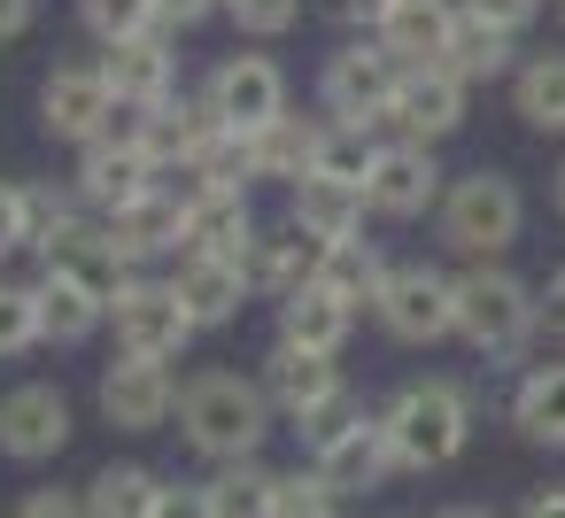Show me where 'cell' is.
Returning <instances> with one entry per match:
<instances>
[{"label":"cell","mask_w":565,"mask_h":518,"mask_svg":"<svg viewBox=\"0 0 565 518\" xmlns=\"http://www.w3.org/2000/svg\"><path fill=\"white\" fill-rule=\"evenodd\" d=\"M271 402L256 387V371H233V364H202L179 379V441L217 472V464H248L264 456L271 441Z\"/></svg>","instance_id":"cell-1"},{"label":"cell","mask_w":565,"mask_h":518,"mask_svg":"<svg viewBox=\"0 0 565 518\" xmlns=\"http://www.w3.org/2000/svg\"><path fill=\"white\" fill-rule=\"evenodd\" d=\"M380 425H387L395 472H449V464L472 449L480 402H472V387H465V379L426 371V379H403V387L380 402Z\"/></svg>","instance_id":"cell-2"},{"label":"cell","mask_w":565,"mask_h":518,"mask_svg":"<svg viewBox=\"0 0 565 518\" xmlns=\"http://www.w3.org/2000/svg\"><path fill=\"white\" fill-rule=\"evenodd\" d=\"M457 341L495 364V371H526L534 341H542V302L511 263H465L457 271Z\"/></svg>","instance_id":"cell-3"},{"label":"cell","mask_w":565,"mask_h":518,"mask_svg":"<svg viewBox=\"0 0 565 518\" xmlns=\"http://www.w3.org/2000/svg\"><path fill=\"white\" fill-rule=\"evenodd\" d=\"M519 233H526V194H519V179L511 171H465V179H449V194H441V209H434V240L449 248V256H465V263H503L511 248H519Z\"/></svg>","instance_id":"cell-4"},{"label":"cell","mask_w":565,"mask_h":518,"mask_svg":"<svg viewBox=\"0 0 565 518\" xmlns=\"http://www.w3.org/2000/svg\"><path fill=\"white\" fill-rule=\"evenodd\" d=\"M302 449H310V472L341 495V503H356V495H380L387 479H395V449H387V425H380V410H364L356 395L326 418V425H310L302 433Z\"/></svg>","instance_id":"cell-5"},{"label":"cell","mask_w":565,"mask_h":518,"mask_svg":"<svg viewBox=\"0 0 565 518\" xmlns=\"http://www.w3.org/2000/svg\"><path fill=\"white\" fill-rule=\"evenodd\" d=\"M202 101H210V117L233 132V140H256V132H271L287 109H295V86H287V71L271 63V55H217L210 63V78H202Z\"/></svg>","instance_id":"cell-6"},{"label":"cell","mask_w":565,"mask_h":518,"mask_svg":"<svg viewBox=\"0 0 565 518\" xmlns=\"http://www.w3.org/2000/svg\"><path fill=\"white\" fill-rule=\"evenodd\" d=\"M395 86H403V63L380 40H349L318 63V117L326 125H387Z\"/></svg>","instance_id":"cell-7"},{"label":"cell","mask_w":565,"mask_h":518,"mask_svg":"<svg viewBox=\"0 0 565 518\" xmlns=\"http://www.w3.org/2000/svg\"><path fill=\"white\" fill-rule=\"evenodd\" d=\"M372 317H380V333L387 341H403V348H434V341H449L457 333V271H441V263H395L387 271V287H380V302H372Z\"/></svg>","instance_id":"cell-8"},{"label":"cell","mask_w":565,"mask_h":518,"mask_svg":"<svg viewBox=\"0 0 565 518\" xmlns=\"http://www.w3.org/2000/svg\"><path fill=\"white\" fill-rule=\"evenodd\" d=\"M256 387H264L271 418H279V425H295V433L326 425V418L349 402V371H341V356H310V348H287V341H271V348H264Z\"/></svg>","instance_id":"cell-9"},{"label":"cell","mask_w":565,"mask_h":518,"mask_svg":"<svg viewBox=\"0 0 565 518\" xmlns=\"http://www.w3.org/2000/svg\"><path fill=\"white\" fill-rule=\"evenodd\" d=\"M125 125H132L140 155H148L163 179H179V171L210 163V155H217V140H233V132L210 117V101H202V94H171L163 109H125Z\"/></svg>","instance_id":"cell-10"},{"label":"cell","mask_w":565,"mask_h":518,"mask_svg":"<svg viewBox=\"0 0 565 518\" xmlns=\"http://www.w3.org/2000/svg\"><path fill=\"white\" fill-rule=\"evenodd\" d=\"M109 333H117V356H140V364H179L194 348V317L179 310L171 279H132L109 310Z\"/></svg>","instance_id":"cell-11"},{"label":"cell","mask_w":565,"mask_h":518,"mask_svg":"<svg viewBox=\"0 0 565 518\" xmlns=\"http://www.w3.org/2000/svg\"><path fill=\"white\" fill-rule=\"evenodd\" d=\"M71 433H78V418L55 379H24L0 395V456L9 464H55L71 449Z\"/></svg>","instance_id":"cell-12"},{"label":"cell","mask_w":565,"mask_h":518,"mask_svg":"<svg viewBox=\"0 0 565 518\" xmlns=\"http://www.w3.org/2000/svg\"><path fill=\"white\" fill-rule=\"evenodd\" d=\"M40 125H47V140H71V148L109 140L117 94H109V78H102V55H94V63H55V71H47V86H40Z\"/></svg>","instance_id":"cell-13"},{"label":"cell","mask_w":565,"mask_h":518,"mask_svg":"<svg viewBox=\"0 0 565 518\" xmlns=\"http://www.w3.org/2000/svg\"><path fill=\"white\" fill-rule=\"evenodd\" d=\"M441 194H449L441 155H434V148H411V140H387L380 163H372V179H364V202H372V217H387V225H418V217H434Z\"/></svg>","instance_id":"cell-14"},{"label":"cell","mask_w":565,"mask_h":518,"mask_svg":"<svg viewBox=\"0 0 565 518\" xmlns=\"http://www.w3.org/2000/svg\"><path fill=\"white\" fill-rule=\"evenodd\" d=\"M102 418L117 433H163L179 418V371L171 364H140V356H117L102 364V387H94Z\"/></svg>","instance_id":"cell-15"},{"label":"cell","mask_w":565,"mask_h":518,"mask_svg":"<svg viewBox=\"0 0 565 518\" xmlns=\"http://www.w3.org/2000/svg\"><path fill=\"white\" fill-rule=\"evenodd\" d=\"M465 109H472V86L449 78L441 63L434 71H403V86L387 101V132L411 140V148H441L449 132H465Z\"/></svg>","instance_id":"cell-16"},{"label":"cell","mask_w":565,"mask_h":518,"mask_svg":"<svg viewBox=\"0 0 565 518\" xmlns=\"http://www.w3.org/2000/svg\"><path fill=\"white\" fill-rule=\"evenodd\" d=\"M78 194H86V209L94 217H109V209H125V202H140L148 186H163V171L140 155V140H132V125L117 117L109 125V140H94V148H78V179H71Z\"/></svg>","instance_id":"cell-17"},{"label":"cell","mask_w":565,"mask_h":518,"mask_svg":"<svg viewBox=\"0 0 565 518\" xmlns=\"http://www.w3.org/2000/svg\"><path fill=\"white\" fill-rule=\"evenodd\" d=\"M102 233H109V248L125 256V271L163 263V256H186V202H179V186L163 179V186H148L140 202L109 209V217H102Z\"/></svg>","instance_id":"cell-18"},{"label":"cell","mask_w":565,"mask_h":518,"mask_svg":"<svg viewBox=\"0 0 565 518\" xmlns=\"http://www.w3.org/2000/svg\"><path fill=\"white\" fill-rule=\"evenodd\" d=\"M102 78H109L117 109H163L179 94V40L171 32H148V40L102 47Z\"/></svg>","instance_id":"cell-19"},{"label":"cell","mask_w":565,"mask_h":518,"mask_svg":"<svg viewBox=\"0 0 565 518\" xmlns=\"http://www.w3.org/2000/svg\"><path fill=\"white\" fill-rule=\"evenodd\" d=\"M171 294H179V310L194 317V333H217V325H233L241 310H248V271L241 263H217V256H179L171 263Z\"/></svg>","instance_id":"cell-20"},{"label":"cell","mask_w":565,"mask_h":518,"mask_svg":"<svg viewBox=\"0 0 565 518\" xmlns=\"http://www.w3.org/2000/svg\"><path fill=\"white\" fill-rule=\"evenodd\" d=\"M364 217H372V202H364V186H349V179H302V186H287V225H302L318 248H341V240H364Z\"/></svg>","instance_id":"cell-21"},{"label":"cell","mask_w":565,"mask_h":518,"mask_svg":"<svg viewBox=\"0 0 565 518\" xmlns=\"http://www.w3.org/2000/svg\"><path fill=\"white\" fill-rule=\"evenodd\" d=\"M449 32H457V0H387V17H380L372 40L403 71H434L449 55Z\"/></svg>","instance_id":"cell-22"},{"label":"cell","mask_w":565,"mask_h":518,"mask_svg":"<svg viewBox=\"0 0 565 518\" xmlns=\"http://www.w3.org/2000/svg\"><path fill=\"white\" fill-rule=\"evenodd\" d=\"M318 263H326V248L302 233V225H264L256 233V248H248V287L256 294H271V302H287V294H302V287H318Z\"/></svg>","instance_id":"cell-23"},{"label":"cell","mask_w":565,"mask_h":518,"mask_svg":"<svg viewBox=\"0 0 565 518\" xmlns=\"http://www.w3.org/2000/svg\"><path fill=\"white\" fill-rule=\"evenodd\" d=\"M356 302H341V294H326V287H302V294H287L279 302V333L271 341H287V348H310V356H341L349 341H356Z\"/></svg>","instance_id":"cell-24"},{"label":"cell","mask_w":565,"mask_h":518,"mask_svg":"<svg viewBox=\"0 0 565 518\" xmlns=\"http://www.w3.org/2000/svg\"><path fill=\"white\" fill-rule=\"evenodd\" d=\"M511 433L526 449H550V456L565 449V356L519 371V387H511Z\"/></svg>","instance_id":"cell-25"},{"label":"cell","mask_w":565,"mask_h":518,"mask_svg":"<svg viewBox=\"0 0 565 518\" xmlns=\"http://www.w3.org/2000/svg\"><path fill=\"white\" fill-rule=\"evenodd\" d=\"M47 271H55V279H71L78 294H94L102 310H117V294H125V287L140 279V271H125V256L109 248V233H102V225L71 233L63 248H47Z\"/></svg>","instance_id":"cell-26"},{"label":"cell","mask_w":565,"mask_h":518,"mask_svg":"<svg viewBox=\"0 0 565 518\" xmlns=\"http://www.w3.org/2000/svg\"><path fill=\"white\" fill-rule=\"evenodd\" d=\"M511 117L542 140H565V47H534L511 71Z\"/></svg>","instance_id":"cell-27"},{"label":"cell","mask_w":565,"mask_h":518,"mask_svg":"<svg viewBox=\"0 0 565 518\" xmlns=\"http://www.w3.org/2000/svg\"><path fill=\"white\" fill-rule=\"evenodd\" d=\"M318 148H326V117H279L271 132H256L248 140V163H256V179H271V186H302L310 171H318Z\"/></svg>","instance_id":"cell-28"},{"label":"cell","mask_w":565,"mask_h":518,"mask_svg":"<svg viewBox=\"0 0 565 518\" xmlns=\"http://www.w3.org/2000/svg\"><path fill=\"white\" fill-rule=\"evenodd\" d=\"M441 71H449V78H465V86H495V78L511 86V71H519V40L457 9V32H449V55H441Z\"/></svg>","instance_id":"cell-29"},{"label":"cell","mask_w":565,"mask_h":518,"mask_svg":"<svg viewBox=\"0 0 565 518\" xmlns=\"http://www.w3.org/2000/svg\"><path fill=\"white\" fill-rule=\"evenodd\" d=\"M156 503H163V472L156 464H102L94 479H86V518H156Z\"/></svg>","instance_id":"cell-30"},{"label":"cell","mask_w":565,"mask_h":518,"mask_svg":"<svg viewBox=\"0 0 565 518\" xmlns=\"http://www.w3.org/2000/svg\"><path fill=\"white\" fill-rule=\"evenodd\" d=\"M279 464H264V456H248V464H217L202 487H210V510L217 518H279Z\"/></svg>","instance_id":"cell-31"},{"label":"cell","mask_w":565,"mask_h":518,"mask_svg":"<svg viewBox=\"0 0 565 518\" xmlns=\"http://www.w3.org/2000/svg\"><path fill=\"white\" fill-rule=\"evenodd\" d=\"M32 294H40V341H55V348H78V341H94L109 325V310L94 294H78L71 279H55V271H40Z\"/></svg>","instance_id":"cell-32"},{"label":"cell","mask_w":565,"mask_h":518,"mask_svg":"<svg viewBox=\"0 0 565 518\" xmlns=\"http://www.w3.org/2000/svg\"><path fill=\"white\" fill-rule=\"evenodd\" d=\"M387 256H380V240H341V248H326V263H318V287L326 294H341V302H356V310H372L380 302V287H387Z\"/></svg>","instance_id":"cell-33"},{"label":"cell","mask_w":565,"mask_h":518,"mask_svg":"<svg viewBox=\"0 0 565 518\" xmlns=\"http://www.w3.org/2000/svg\"><path fill=\"white\" fill-rule=\"evenodd\" d=\"M24 209H32V248H40V256H47V248H63L71 233L102 225V217L86 209V194H78V186H24Z\"/></svg>","instance_id":"cell-34"},{"label":"cell","mask_w":565,"mask_h":518,"mask_svg":"<svg viewBox=\"0 0 565 518\" xmlns=\"http://www.w3.org/2000/svg\"><path fill=\"white\" fill-rule=\"evenodd\" d=\"M78 24H86L102 47H125V40L163 32V0H78Z\"/></svg>","instance_id":"cell-35"},{"label":"cell","mask_w":565,"mask_h":518,"mask_svg":"<svg viewBox=\"0 0 565 518\" xmlns=\"http://www.w3.org/2000/svg\"><path fill=\"white\" fill-rule=\"evenodd\" d=\"M380 125H326V148H318V179H349V186H364L372 179V163H380Z\"/></svg>","instance_id":"cell-36"},{"label":"cell","mask_w":565,"mask_h":518,"mask_svg":"<svg viewBox=\"0 0 565 518\" xmlns=\"http://www.w3.org/2000/svg\"><path fill=\"white\" fill-rule=\"evenodd\" d=\"M24 348H40V294L0 287V364H17Z\"/></svg>","instance_id":"cell-37"},{"label":"cell","mask_w":565,"mask_h":518,"mask_svg":"<svg viewBox=\"0 0 565 518\" xmlns=\"http://www.w3.org/2000/svg\"><path fill=\"white\" fill-rule=\"evenodd\" d=\"M225 17L241 24V40H287L302 24V0H225Z\"/></svg>","instance_id":"cell-38"},{"label":"cell","mask_w":565,"mask_h":518,"mask_svg":"<svg viewBox=\"0 0 565 518\" xmlns=\"http://www.w3.org/2000/svg\"><path fill=\"white\" fill-rule=\"evenodd\" d=\"M341 510V495L310 472V464H295L287 479H279V518H333Z\"/></svg>","instance_id":"cell-39"},{"label":"cell","mask_w":565,"mask_h":518,"mask_svg":"<svg viewBox=\"0 0 565 518\" xmlns=\"http://www.w3.org/2000/svg\"><path fill=\"white\" fill-rule=\"evenodd\" d=\"M457 9H465V17H480V24H495V32H511V40H519V32H526V24H534V17H542V9H550V0H457Z\"/></svg>","instance_id":"cell-40"},{"label":"cell","mask_w":565,"mask_h":518,"mask_svg":"<svg viewBox=\"0 0 565 518\" xmlns=\"http://www.w3.org/2000/svg\"><path fill=\"white\" fill-rule=\"evenodd\" d=\"M17 248H32V209H24V186L0 179V263H9Z\"/></svg>","instance_id":"cell-41"},{"label":"cell","mask_w":565,"mask_h":518,"mask_svg":"<svg viewBox=\"0 0 565 518\" xmlns=\"http://www.w3.org/2000/svg\"><path fill=\"white\" fill-rule=\"evenodd\" d=\"M318 17L341 24V32H356V40H372L380 17H387V0H318Z\"/></svg>","instance_id":"cell-42"},{"label":"cell","mask_w":565,"mask_h":518,"mask_svg":"<svg viewBox=\"0 0 565 518\" xmlns=\"http://www.w3.org/2000/svg\"><path fill=\"white\" fill-rule=\"evenodd\" d=\"M156 518H217V510H210V487H202V479H163Z\"/></svg>","instance_id":"cell-43"},{"label":"cell","mask_w":565,"mask_h":518,"mask_svg":"<svg viewBox=\"0 0 565 518\" xmlns=\"http://www.w3.org/2000/svg\"><path fill=\"white\" fill-rule=\"evenodd\" d=\"M9 518H86V495H71V487H32Z\"/></svg>","instance_id":"cell-44"},{"label":"cell","mask_w":565,"mask_h":518,"mask_svg":"<svg viewBox=\"0 0 565 518\" xmlns=\"http://www.w3.org/2000/svg\"><path fill=\"white\" fill-rule=\"evenodd\" d=\"M210 17H225V0H163V32L179 40V32H202Z\"/></svg>","instance_id":"cell-45"},{"label":"cell","mask_w":565,"mask_h":518,"mask_svg":"<svg viewBox=\"0 0 565 518\" xmlns=\"http://www.w3.org/2000/svg\"><path fill=\"white\" fill-rule=\"evenodd\" d=\"M534 302H542V333H550V341H565V263L534 287Z\"/></svg>","instance_id":"cell-46"},{"label":"cell","mask_w":565,"mask_h":518,"mask_svg":"<svg viewBox=\"0 0 565 518\" xmlns=\"http://www.w3.org/2000/svg\"><path fill=\"white\" fill-rule=\"evenodd\" d=\"M40 17V0H0V40H24Z\"/></svg>","instance_id":"cell-47"},{"label":"cell","mask_w":565,"mask_h":518,"mask_svg":"<svg viewBox=\"0 0 565 518\" xmlns=\"http://www.w3.org/2000/svg\"><path fill=\"white\" fill-rule=\"evenodd\" d=\"M511 518H565V487H534V495H526Z\"/></svg>","instance_id":"cell-48"},{"label":"cell","mask_w":565,"mask_h":518,"mask_svg":"<svg viewBox=\"0 0 565 518\" xmlns=\"http://www.w3.org/2000/svg\"><path fill=\"white\" fill-rule=\"evenodd\" d=\"M434 518H495V510H488V503H441Z\"/></svg>","instance_id":"cell-49"},{"label":"cell","mask_w":565,"mask_h":518,"mask_svg":"<svg viewBox=\"0 0 565 518\" xmlns=\"http://www.w3.org/2000/svg\"><path fill=\"white\" fill-rule=\"evenodd\" d=\"M550 202H557V217H565V163L550 171Z\"/></svg>","instance_id":"cell-50"},{"label":"cell","mask_w":565,"mask_h":518,"mask_svg":"<svg viewBox=\"0 0 565 518\" xmlns=\"http://www.w3.org/2000/svg\"><path fill=\"white\" fill-rule=\"evenodd\" d=\"M550 9H557V17H565V0H550Z\"/></svg>","instance_id":"cell-51"},{"label":"cell","mask_w":565,"mask_h":518,"mask_svg":"<svg viewBox=\"0 0 565 518\" xmlns=\"http://www.w3.org/2000/svg\"><path fill=\"white\" fill-rule=\"evenodd\" d=\"M333 518H349V510H333Z\"/></svg>","instance_id":"cell-52"}]
</instances>
